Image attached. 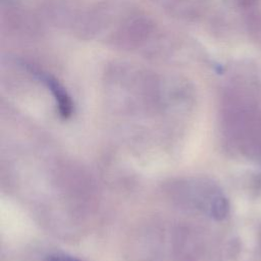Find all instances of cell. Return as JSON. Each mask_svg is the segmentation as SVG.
I'll use <instances>...</instances> for the list:
<instances>
[{
  "mask_svg": "<svg viewBox=\"0 0 261 261\" xmlns=\"http://www.w3.org/2000/svg\"><path fill=\"white\" fill-rule=\"evenodd\" d=\"M47 260L48 261H79L77 259H74L72 257H68L65 255H59V254L50 255Z\"/></svg>",
  "mask_w": 261,
  "mask_h": 261,
  "instance_id": "6da1fadb",
  "label": "cell"
}]
</instances>
